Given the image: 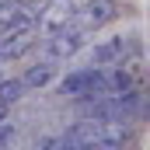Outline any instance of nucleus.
<instances>
[{"label":"nucleus","instance_id":"nucleus-1","mask_svg":"<svg viewBox=\"0 0 150 150\" xmlns=\"http://www.w3.org/2000/svg\"><path fill=\"white\" fill-rule=\"evenodd\" d=\"M119 18V0H87V4H80V7H74V25L77 32H98L101 25H108V21H115Z\"/></svg>","mask_w":150,"mask_h":150},{"label":"nucleus","instance_id":"nucleus-2","mask_svg":"<svg viewBox=\"0 0 150 150\" xmlns=\"http://www.w3.org/2000/svg\"><path fill=\"white\" fill-rule=\"evenodd\" d=\"M101 77H105V67H84V70H70V74L59 80V94L67 98H94V94H105L101 91Z\"/></svg>","mask_w":150,"mask_h":150},{"label":"nucleus","instance_id":"nucleus-3","mask_svg":"<svg viewBox=\"0 0 150 150\" xmlns=\"http://www.w3.org/2000/svg\"><path fill=\"white\" fill-rule=\"evenodd\" d=\"M84 42H87V35L77 32L74 25H67V28H59V32H52L45 38V59H52V63L70 59V56H77L84 49Z\"/></svg>","mask_w":150,"mask_h":150},{"label":"nucleus","instance_id":"nucleus-4","mask_svg":"<svg viewBox=\"0 0 150 150\" xmlns=\"http://www.w3.org/2000/svg\"><path fill=\"white\" fill-rule=\"evenodd\" d=\"M129 49H136V42L129 35H112V38H105V42H98L87 52V59H91V67H115V63H126Z\"/></svg>","mask_w":150,"mask_h":150},{"label":"nucleus","instance_id":"nucleus-5","mask_svg":"<svg viewBox=\"0 0 150 150\" xmlns=\"http://www.w3.org/2000/svg\"><path fill=\"white\" fill-rule=\"evenodd\" d=\"M74 21V4L70 0H45L42 4V11H38V21L35 28H42V32H59V28H67Z\"/></svg>","mask_w":150,"mask_h":150},{"label":"nucleus","instance_id":"nucleus-6","mask_svg":"<svg viewBox=\"0 0 150 150\" xmlns=\"http://www.w3.org/2000/svg\"><path fill=\"white\" fill-rule=\"evenodd\" d=\"M35 28H18V32H0V59H18L35 45Z\"/></svg>","mask_w":150,"mask_h":150},{"label":"nucleus","instance_id":"nucleus-7","mask_svg":"<svg viewBox=\"0 0 150 150\" xmlns=\"http://www.w3.org/2000/svg\"><path fill=\"white\" fill-rule=\"evenodd\" d=\"M52 77H56V63H52V59H42L35 67H28L25 77H18V80H21V87L28 91V87H45V84H52Z\"/></svg>","mask_w":150,"mask_h":150},{"label":"nucleus","instance_id":"nucleus-8","mask_svg":"<svg viewBox=\"0 0 150 150\" xmlns=\"http://www.w3.org/2000/svg\"><path fill=\"white\" fill-rule=\"evenodd\" d=\"M21 94H25V87H21V80L18 77H0V105H14V101H21Z\"/></svg>","mask_w":150,"mask_h":150},{"label":"nucleus","instance_id":"nucleus-9","mask_svg":"<svg viewBox=\"0 0 150 150\" xmlns=\"http://www.w3.org/2000/svg\"><path fill=\"white\" fill-rule=\"evenodd\" d=\"M14 140H18V126H14L11 119H4V122H0V150H11Z\"/></svg>","mask_w":150,"mask_h":150},{"label":"nucleus","instance_id":"nucleus-10","mask_svg":"<svg viewBox=\"0 0 150 150\" xmlns=\"http://www.w3.org/2000/svg\"><path fill=\"white\" fill-rule=\"evenodd\" d=\"M38 150H59V143H56V136H52V140H45V143H42Z\"/></svg>","mask_w":150,"mask_h":150},{"label":"nucleus","instance_id":"nucleus-11","mask_svg":"<svg viewBox=\"0 0 150 150\" xmlns=\"http://www.w3.org/2000/svg\"><path fill=\"white\" fill-rule=\"evenodd\" d=\"M4 119H11V108H7V105H0V122H4Z\"/></svg>","mask_w":150,"mask_h":150}]
</instances>
